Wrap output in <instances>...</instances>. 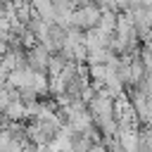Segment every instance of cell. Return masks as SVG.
I'll return each mask as SVG.
<instances>
[{"instance_id": "obj_2", "label": "cell", "mask_w": 152, "mask_h": 152, "mask_svg": "<svg viewBox=\"0 0 152 152\" xmlns=\"http://www.w3.org/2000/svg\"><path fill=\"white\" fill-rule=\"evenodd\" d=\"M50 57H52V52H48L40 43H33L31 48H26V64H28L33 71H43V74H48Z\"/></svg>"}, {"instance_id": "obj_1", "label": "cell", "mask_w": 152, "mask_h": 152, "mask_svg": "<svg viewBox=\"0 0 152 152\" xmlns=\"http://www.w3.org/2000/svg\"><path fill=\"white\" fill-rule=\"evenodd\" d=\"M100 14H102V10L95 5V2H83V5H76L74 7V12H71V19H69V26H74V28H78V31H90V28H95L97 26V21H100Z\"/></svg>"}, {"instance_id": "obj_3", "label": "cell", "mask_w": 152, "mask_h": 152, "mask_svg": "<svg viewBox=\"0 0 152 152\" xmlns=\"http://www.w3.org/2000/svg\"><path fill=\"white\" fill-rule=\"evenodd\" d=\"M31 12L38 19L55 24V2L52 0H31Z\"/></svg>"}]
</instances>
